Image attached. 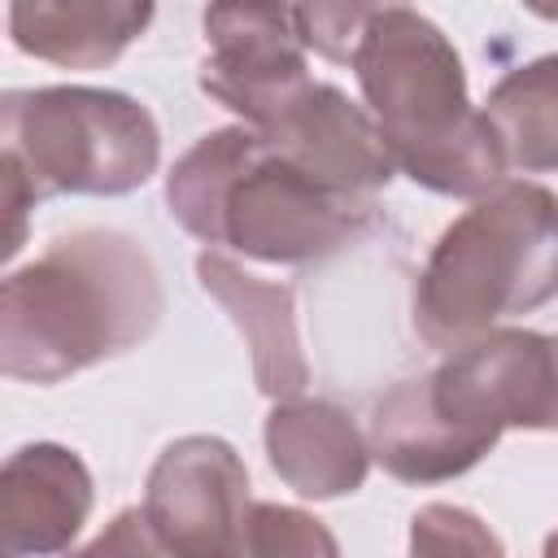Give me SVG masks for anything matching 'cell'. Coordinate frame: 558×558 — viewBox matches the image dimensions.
Here are the masks:
<instances>
[{
    "label": "cell",
    "instance_id": "4fadbf2b",
    "mask_svg": "<svg viewBox=\"0 0 558 558\" xmlns=\"http://www.w3.org/2000/svg\"><path fill=\"white\" fill-rule=\"evenodd\" d=\"M371 458L401 484H440L466 475L493 440L453 423L427 388V375H410L392 384L371 410Z\"/></svg>",
    "mask_w": 558,
    "mask_h": 558
},
{
    "label": "cell",
    "instance_id": "3957f363",
    "mask_svg": "<svg viewBox=\"0 0 558 558\" xmlns=\"http://www.w3.org/2000/svg\"><path fill=\"white\" fill-rule=\"evenodd\" d=\"M349 65L397 170L418 187L475 201L506 179L493 122L471 105L462 57L432 17L384 9Z\"/></svg>",
    "mask_w": 558,
    "mask_h": 558
},
{
    "label": "cell",
    "instance_id": "44dd1931",
    "mask_svg": "<svg viewBox=\"0 0 558 558\" xmlns=\"http://www.w3.org/2000/svg\"><path fill=\"white\" fill-rule=\"evenodd\" d=\"M545 554H558V532H554V536L545 541Z\"/></svg>",
    "mask_w": 558,
    "mask_h": 558
},
{
    "label": "cell",
    "instance_id": "8fae6325",
    "mask_svg": "<svg viewBox=\"0 0 558 558\" xmlns=\"http://www.w3.org/2000/svg\"><path fill=\"white\" fill-rule=\"evenodd\" d=\"M270 471L305 501H336L366 484L371 440L349 410L318 397L275 401L262 427Z\"/></svg>",
    "mask_w": 558,
    "mask_h": 558
},
{
    "label": "cell",
    "instance_id": "52a82bcc",
    "mask_svg": "<svg viewBox=\"0 0 558 558\" xmlns=\"http://www.w3.org/2000/svg\"><path fill=\"white\" fill-rule=\"evenodd\" d=\"M201 92L248 126L275 122L310 83L296 0H209L205 4Z\"/></svg>",
    "mask_w": 558,
    "mask_h": 558
},
{
    "label": "cell",
    "instance_id": "ffe728a7",
    "mask_svg": "<svg viewBox=\"0 0 558 558\" xmlns=\"http://www.w3.org/2000/svg\"><path fill=\"white\" fill-rule=\"evenodd\" d=\"M523 9L545 17V22H558V0H523Z\"/></svg>",
    "mask_w": 558,
    "mask_h": 558
},
{
    "label": "cell",
    "instance_id": "e0dca14e",
    "mask_svg": "<svg viewBox=\"0 0 558 558\" xmlns=\"http://www.w3.org/2000/svg\"><path fill=\"white\" fill-rule=\"evenodd\" d=\"M244 554L253 558H275V554H340L336 536L305 510L296 506H275V501H253L248 510V532H244Z\"/></svg>",
    "mask_w": 558,
    "mask_h": 558
},
{
    "label": "cell",
    "instance_id": "5bb4252c",
    "mask_svg": "<svg viewBox=\"0 0 558 558\" xmlns=\"http://www.w3.org/2000/svg\"><path fill=\"white\" fill-rule=\"evenodd\" d=\"M157 0H9V39L57 70H105L148 26Z\"/></svg>",
    "mask_w": 558,
    "mask_h": 558
},
{
    "label": "cell",
    "instance_id": "9a60e30c",
    "mask_svg": "<svg viewBox=\"0 0 558 558\" xmlns=\"http://www.w3.org/2000/svg\"><path fill=\"white\" fill-rule=\"evenodd\" d=\"M484 118L501 144L506 170H558V52L514 65L484 100Z\"/></svg>",
    "mask_w": 558,
    "mask_h": 558
},
{
    "label": "cell",
    "instance_id": "ba28073f",
    "mask_svg": "<svg viewBox=\"0 0 558 558\" xmlns=\"http://www.w3.org/2000/svg\"><path fill=\"white\" fill-rule=\"evenodd\" d=\"M248 466L222 436H179L148 466L144 514L161 554L231 558L248 532Z\"/></svg>",
    "mask_w": 558,
    "mask_h": 558
},
{
    "label": "cell",
    "instance_id": "7a4b0ae2",
    "mask_svg": "<svg viewBox=\"0 0 558 558\" xmlns=\"http://www.w3.org/2000/svg\"><path fill=\"white\" fill-rule=\"evenodd\" d=\"M166 205L201 244L270 266L323 262L357 244L375 222V196L314 179L248 122L201 135L170 166Z\"/></svg>",
    "mask_w": 558,
    "mask_h": 558
},
{
    "label": "cell",
    "instance_id": "8992f818",
    "mask_svg": "<svg viewBox=\"0 0 558 558\" xmlns=\"http://www.w3.org/2000/svg\"><path fill=\"white\" fill-rule=\"evenodd\" d=\"M432 401L462 427L501 432H558V336L527 327H493L445 353L427 371Z\"/></svg>",
    "mask_w": 558,
    "mask_h": 558
},
{
    "label": "cell",
    "instance_id": "7c38bea8",
    "mask_svg": "<svg viewBox=\"0 0 558 558\" xmlns=\"http://www.w3.org/2000/svg\"><path fill=\"white\" fill-rule=\"evenodd\" d=\"M196 279L244 336L257 392L270 401L301 397L310 384V362L296 331V292L288 283H266L248 275L222 248H205L196 257Z\"/></svg>",
    "mask_w": 558,
    "mask_h": 558
},
{
    "label": "cell",
    "instance_id": "d6986e66",
    "mask_svg": "<svg viewBox=\"0 0 558 558\" xmlns=\"http://www.w3.org/2000/svg\"><path fill=\"white\" fill-rule=\"evenodd\" d=\"M87 554H161V545L148 527L144 506H135V510H122L113 519V527L87 545Z\"/></svg>",
    "mask_w": 558,
    "mask_h": 558
},
{
    "label": "cell",
    "instance_id": "2e32d148",
    "mask_svg": "<svg viewBox=\"0 0 558 558\" xmlns=\"http://www.w3.org/2000/svg\"><path fill=\"white\" fill-rule=\"evenodd\" d=\"M405 0H296V26L314 57L331 65H349L371 22Z\"/></svg>",
    "mask_w": 558,
    "mask_h": 558
},
{
    "label": "cell",
    "instance_id": "277c9868",
    "mask_svg": "<svg viewBox=\"0 0 558 558\" xmlns=\"http://www.w3.org/2000/svg\"><path fill=\"white\" fill-rule=\"evenodd\" d=\"M558 296V196L501 179L432 244L414 283V331L449 353Z\"/></svg>",
    "mask_w": 558,
    "mask_h": 558
},
{
    "label": "cell",
    "instance_id": "9c48e42d",
    "mask_svg": "<svg viewBox=\"0 0 558 558\" xmlns=\"http://www.w3.org/2000/svg\"><path fill=\"white\" fill-rule=\"evenodd\" d=\"M262 135L283 157H292L301 170H310L314 179L340 192L375 196L397 174V161L371 109L353 105L340 87L318 83V78H310L301 96L275 122L262 126Z\"/></svg>",
    "mask_w": 558,
    "mask_h": 558
},
{
    "label": "cell",
    "instance_id": "5b68a950",
    "mask_svg": "<svg viewBox=\"0 0 558 558\" xmlns=\"http://www.w3.org/2000/svg\"><path fill=\"white\" fill-rule=\"evenodd\" d=\"M161 166L148 105L113 87H13L0 100V183L9 209L4 257L26 244V214L48 196H126Z\"/></svg>",
    "mask_w": 558,
    "mask_h": 558
},
{
    "label": "cell",
    "instance_id": "ac0fdd59",
    "mask_svg": "<svg viewBox=\"0 0 558 558\" xmlns=\"http://www.w3.org/2000/svg\"><path fill=\"white\" fill-rule=\"evenodd\" d=\"M410 549L414 554H501V541L488 532L480 514L432 501L410 519Z\"/></svg>",
    "mask_w": 558,
    "mask_h": 558
},
{
    "label": "cell",
    "instance_id": "30bf717a",
    "mask_svg": "<svg viewBox=\"0 0 558 558\" xmlns=\"http://www.w3.org/2000/svg\"><path fill=\"white\" fill-rule=\"evenodd\" d=\"M96 501L87 462L57 445L35 440L4 458L0 471V545L4 554H61L78 541Z\"/></svg>",
    "mask_w": 558,
    "mask_h": 558
},
{
    "label": "cell",
    "instance_id": "6da1fadb",
    "mask_svg": "<svg viewBox=\"0 0 558 558\" xmlns=\"http://www.w3.org/2000/svg\"><path fill=\"white\" fill-rule=\"evenodd\" d=\"M166 310L148 248L113 227L57 235L0 283V371L61 384L144 344Z\"/></svg>",
    "mask_w": 558,
    "mask_h": 558
}]
</instances>
